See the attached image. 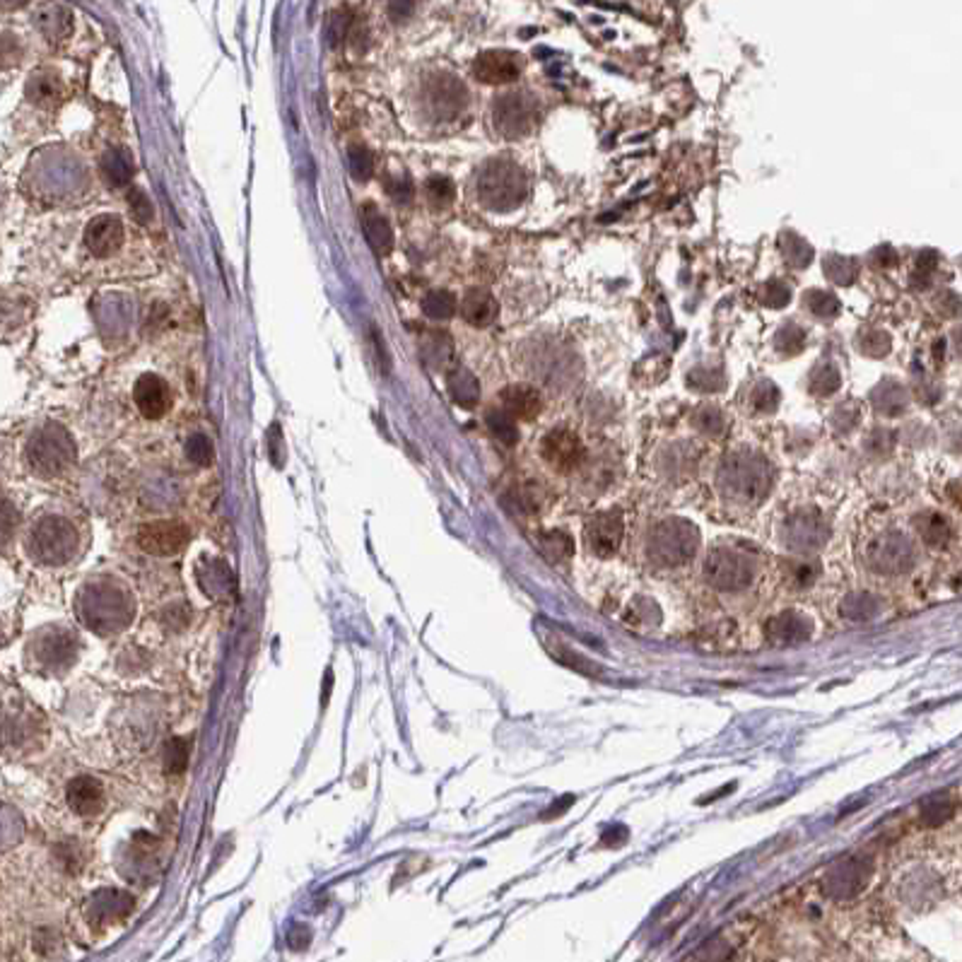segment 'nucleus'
<instances>
[{
	"label": "nucleus",
	"instance_id": "obj_1",
	"mask_svg": "<svg viewBox=\"0 0 962 962\" xmlns=\"http://www.w3.org/2000/svg\"><path fill=\"white\" fill-rule=\"evenodd\" d=\"M697 548H700V531L685 519H666L656 524L646 541L649 558L663 567L685 565L687 559L695 558Z\"/></svg>",
	"mask_w": 962,
	"mask_h": 962
},
{
	"label": "nucleus",
	"instance_id": "obj_2",
	"mask_svg": "<svg viewBox=\"0 0 962 962\" xmlns=\"http://www.w3.org/2000/svg\"><path fill=\"white\" fill-rule=\"evenodd\" d=\"M526 196V176L519 164L507 160H495L485 164L478 179V198L482 206L492 210H512Z\"/></svg>",
	"mask_w": 962,
	"mask_h": 962
},
{
	"label": "nucleus",
	"instance_id": "obj_3",
	"mask_svg": "<svg viewBox=\"0 0 962 962\" xmlns=\"http://www.w3.org/2000/svg\"><path fill=\"white\" fill-rule=\"evenodd\" d=\"M27 458H29V465L39 475L53 478V475L63 473L75 461V444H73L66 427H60L56 422H49V425H43L42 430L35 432V437L29 439Z\"/></svg>",
	"mask_w": 962,
	"mask_h": 962
},
{
	"label": "nucleus",
	"instance_id": "obj_4",
	"mask_svg": "<svg viewBox=\"0 0 962 962\" xmlns=\"http://www.w3.org/2000/svg\"><path fill=\"white\" fill-rule=\"evenodd\" d=\"M719 482L729 497L757 502L760 497H765L770 488V471L755 456H733L723 464Z\"/></svg>",
	"mask_w": 962,
	"mask_h": 962
},
{
	"label": "nucleus",
	"instance_id": "obj_5",
	"mask_svg": "<svg viewBox=\"0 0 962 962\" xmlns=\"http://www.w3.org/2000/svg\"><path fill=\"white\" fill-rule=\"evenodd\" d=\"M90 596H82V620L92 630L106 632V630L123 628L130 620L129 596H121L119 589L112 584H97L87 589Z\"/></svg>",
	"mask_w": 962,
	"mask_h": 962
},
{
	"label": "nucleus",
	"instance_id": "obj_6",
	"mask_svg": "<svg viewBox=\"0 0 962 962\" xmlns=\"http://www.w3.org/2000/svg\"><path fill=\"white\" fill-rule=\"evenodd\" d=\"M755 576V562L736 548H714L705 559V579L719 591H740Z\"/></svg>",
	"mask_w": 962,
	"mask_h": 962
},
{
	"label": "nucleus",
	"instance_id": "obj_7",
	"mask_svg": "<svg viewBox=\"0 0 962 962\" xmlns=\"http://www.w3.org/2000/svg\"><path fill=\"white\" fill-rule=\"evenodd\" d=\"M873 878V859L866 854H854L837 861L827 873H825V893L833 900H851L859 893L866 890V885Z\"/></svg>",
	"mask_w": 962,
	"mask_h": 962
},
{
	"label": "nucleus",
	"instance_id": "obj_8",
	"mask_svg": "<svg viewBox=\"0 0 962 962\" xmlns=\"http://www.w3.org/2000/svg\"><path fill=\"white\" fill-rule=\"evenodd\" d=\"M75 541H78L75 528L66 519L51 516V519H43L32 533V552L42 562L60 565V562H68L73 558Z\"/></svg>",
	"mask_w": 962,
	"mask_h": 962
},
{
	"label": "nucleus",
	"instance_id": "obj_9",
	"mask_svg": "<svg viewBox=\"0 0 962 962\" xmlns=\"http://www.w3.org/2000/svg\"><path fill=\"white\" fill-rule=\"evenodd\" d=\"M914 545L907 536L903 533H883L878 536L871 543L868 548V562L876 572H883V575H904L910 572L911 565H914Z\"/></svg>",
	"mask_w": 962,
	"mask_h": 962
},
{
	"label": "nucleus",
	"instance_id": "obj_10",
	"mask_svg": "<svg viewBox=\"0 0 962 962\" xmlns=\"http://www.w3.org/2000/svg\"><path fill=\"white\" fill-rule=\"evenodd\" d=\"M425 106L427 112L434 116V119H454L458 113L465 109V102H468V92H465L464 82H458L454 75H432L427 82H425Z\"/></svg>",
	"mask_w": 962,
	"mask_h": 962
},
{
	"label": "nucleus",
	"instance_id": "obj_11",
	"mask_svg": "<svg viewBox=\"0 0 962 962\" xmlns=\"http://www.w3.org/2000/svg\"><path fill=\"white\" fill-rule=\"evenodd\" d=\"M541 456L550 468L559 473H569L584 464V444L572 430L558 427L550 430L541 442Z\"/></svg>",
	"mask_w": 962,
	"mask_h": 962
},
{
	"label": "nucleus",
	"instance_id": "obj_12",
	"mask_svg": "<svg viewBox=\"0 0 962 962\" xmlns=\"http://www.w3.org/2000/svg\"><path fill=\"white\" fill-rule=\"evenodd\" d=\"M536 121V104L528 95H504L495 102V126L502 136L519 137L528 133Z\"/></svg>",
	"mask_w": 962,
	"mask_h": 962
},
{
	"label": "nucleus",
	"instance_id": "obj_13",
	"mask_svg": "<svg viewBox=\"0 0 962 962\" xmlns=\"http://www.w3.org/2000/svg\"><path fill=\"white\" fill-rule=\"evenodd\" d=\"M186 541H189V528L181 521H169V519L145 524L137 531V545L145 550L147 555H160V558L176 555L186 545Z\"/></svg>",
	"mask_w": 962,
	"mask_h": 962
},
{
	"label": "nucleus",
	"instance_id": "obj_14",
	"mask_svg": "<svg viewBox=\"0 0 962 962\" xmlns=\"http://www.w3.org/2000/svg\"><path fill=\"white\" fill-rule=\"evenodd\" d=\"M784 543L789 545L791 550H799V552H810V550L820 548L827 536H830V528H827V521L823 516L816 514V512H796L791 516L789 521L784 524Z\"/></svg>",
	"mask_w": 962,
	"mask_h": 962
},
{
	"label": "nucleus",
	"instance_id": "obj_15",
	"mask_svg": "<svg viewBox=\"0 0 962 962\" xmlns=\"http://www.w3.org/2000/svg\"><path fill=\"white\" fill-rule=\"evenodd\" d=\"M584 538L589 543V548L593 550V555L598 558H610L615 555L622 543V514L618 509H610V512H603V514H596L586 524Z\"/></svg>",
	"mask_w": 962,
	"mask_h": 962
},
{
	"label": "nucleus",
	"instance_id": "obj_16",
	"mask_svg": "<svg viewBox=\"0 0 962 962\" xmlns=\"http://www.w3.org/2000/svg\"><path fill=\"white\" fill-rule=\"evenodd\" d=\"M524 60L512 51H485L473 63V75L488 85H507L521 75Z\"/></svg>",
	"mask_w": 962,
	"mask_h": 962
},
{
	"label": "nucleus",
	"instance_id": "obj_17",
	"mask_svg": "<svg viewBox=\"0 0 962 962\" xmlns=\"http://www.w3.org/2000/svg\"><path fill=\"white\" fill-rule=\"evenodd\" d=\"M123 224L116 215H109V213H102V215L92 217L85 227V244L87 249L92 251L97 258H109L113 256L116 251L121 249L123 244Z\"/></svg>",
	"mask_w": 962,
	"mask_h": 962
},
{
	"label": "nucleus",
	"instance_id": "obj_18",
	"mask_svg": "<svg viewBox=\"0 0 962 962\" xmlns=\"http://www.w3.org/2000/svg\"><path fill=\"white\" fill-rule=\"evenodd\" d=\"M133 398H136L137 411L150 420H160L172 408V391L167 387V381L157 374H143L137 379Z\"/></svg>",
	"mask_w": 962,
	"mask_h": 962
},
{
	"label": "nucleus",
	"instance_id": "obj_19",
	"mask_svg": "<svg viewBox=\"0 0 962 962\" xmlns=\"http://www.w3.org/2000/svg\"><path fill=\"white\" fill-rule=\"evenodd\" d=\"M35 25L42 32L43 39H49L51 43H63L66 39H70L73 29H75V18H73V10L66 3L49 0L36 10Z\"/></svg>",
	"mask_w": 962,
	"mask_h": 962
},
{
	"label": "nucleus",
	"instance_id": "obj_20",
	"mask_svg": "<svg viewBox=\"0 0 962 962\" xmlns=\"http://www.w3.org/2000/svg\"><path fill=\"white\" fill-rule=\"evenodd\" d=\"M765 635L774 645H799L813 635V622L801 613L786 610L782 615L767 620Z\"/></svg>",
	"mask_w": 962,
	"mask_h": 962
},
{
	"label": "nucleus",
	"instance_id": "obj_21",
	"mask_svg": "<svg viewBox=\"0 0 962 962\" xmlns=\"http://www.w3.org/2000/svg\"><path fill=\"white\" fill-rule=\"evenodd\" d=\"M68 803L70 808L82 817L99 816L104 810V789L102 784L92 777H78L68 784Z\"/></svg>",
	"mask_w": 962,
	"mask_h": 962
},
{
	"label": "nucleus",
	"instance_id": "obj_22",
	"mask_svg": "<svg viewBox=\"0 0 962 962\" xmlns=\"http://www.w3.org/2000/svg\"><path fill=\"white\" fill-rule=\"evenodd\" d=\"M27 97L36 106L51 109V106H59L66 99V85H63L59 73H53L49 68L36 70L35 75L27 80Z\"/></svg>",
	"mask_w": 962,
	"mask_h": 962
},
{
	"label": "nucleus",
	"instance_id": "obj_23",
	"mask_svg": "<svg viewBox=\"0 0 962 962\" xmlns=\"http://www.w3.org/2000/svg\"><path fill=\"white\" fill-rule=\"evenodd\" d=\"M502 411H507L514 420H533L543 408L541 394L526 384H514L502 391Z\"/></svg>",
	"mask_w": 962,
	"mask_h": 962
},
{
	"label": "nucleus",
	"instance_id": "obj_24",
	"mask_svg": "<svg viewBox=\"0 0 962 962\" xmlns=\"http://www.w3.org/2000/svg\"><path fill=\"white\" fill-rule=\"evenodd\" d=\"M362 230L377 256H387L388 251L394 249V230L387 217L381 215L377 206H372V203L362 207Z\"/></svg>",
	"mask_w": 962,
	"mask_h": 962
},
{
	"label": "nucleus",
	"instance_id": "obj_25",
	"mask_svg": "<svg viewBox=\"0 0 962 962\" xmlns=\"http://www.w3.org/2000/svg\"><path fill=\"white\" fill-rule=\"evenodd\" d=\"M461 314L471 326H490L495 317H497V301L488 290L473 287V290L465 293L464 301H461Z\"/></svg>",
	"mask_w": 962,
	"mask_h": 962
},
{
	"label": "nucleus",
	"instance_id": "obj_26",
	"mask_svg": "<svg viewBox=\"0 0 962 962\" xmlns=\"http://www.w3.org/2000/svg\"><path fill=\"white\" fill-rule=\"evenodd\" d=\"M917 531H919L921 541L931 545V548H945L950 538H953V528L948 524V519L936 512H927V514L917 516Z\"/></svg>",
	"mask_w": 962,
	"mask_h": 962
},
{
	"label": "nucleus",
	"instance_id": "obj_27",
	"mask_svg": "<svg viewBox=\"0 0 962 962\" xmlns=\"http://www.w3.org/2000/svg\"><path fill=\"white\" fill-rule=\"evenodd\" d=\"M820 575V565L816 559H784L779 565V576L791 589H808Z\"/></svg>",
	"mask_w": 962,
	"mask_h": 962
},
{
	"label": "nucleus",
	"instance_id": "obj_28",
	"mask_svg": "<svg viewBox=\"0 0 962 962\" xmlns=\"http://www.w3.org/2000/svg\"><path fill=\"white\" fill-rule=\"evenodd\" d=\"M447 387L451 398H454L458 405H464V408H473V405L478 403V398H481L478 379L473 377L468 370H464V367H458V370L449 374Z\"/></svg>",
	"mask_w": 962,
	"mask_h": 962
},
{
	"label": "nucleus",
	"instance_id": "obj_29",
	"mask_svg": "<svg viewBox=\"0 0 962 962\" xmlns=\"http://www.w3.org/2000/svg\"><path fill=\"white\" fill-rule=\"evenodd\" d=\"M102 176L109 186H129L133 179V162L123 150H109L102 157Z\"/></svg>",
	"mask_w": 962,
	"mask_h": 962
},
{
	"label": "nucleus",
	"instance_id": "obj_30",
	"mask_svg": "<svg viewBox=\"0 0 962 962\" xmlns=\"http://www.w3.org/2000/svg\"><path fill=\"white\" fill-rule=\"evenodd\" d=\"M953 810H955L953 796H950L948 791H938V794H934V796H928V799L921 801V808H919L921 823L927 825V827H941L945 820H950Z\"/></svg>",
	"mask_w": 962,
	"mask_h": 962
},
{
	"label": "nucleus",
	"instance_id": "obj_31",
	"mask_svg": "<svg viewBox=\"0 0 962 962\" xmlns=\"http://www.w3.org/2000/svg\"><path fill=\"white\" fill-rule=\"evenodd\" d=\"M840 613L847 620H854V622L873 620L880 613V601H878V596H871V593H854V596L844 598L842 606H840Z\"/></svg>",
	"mask_w": 962,
	"mask_h": 962
},
{
	"label": "nucleus",
	"instance_id": "obj_32",
	"mask_svg": "<svg viewBox=\"0 0 962 962\" xmlns=\"http://www.w3.org/2000/svg\"><path fill=\"white\" fill-rule=\"evenodd\" d=\"M541 550L550 562H562L575 555V541L565 531H548L541 533Z\"/></svg>",
	"mask_w": 962,
	"mask_h": 962
},
{
	"label": "nucleus",
	"instance_id": "obj_33",
	"mask_svg": "<svg viewBox=\"0 0 962 962\" xmlns=\"http://www.w3.org/2000/svg\"><path fill=\"white\" fill-rule=\"evenodd\" d=\"M456 297L447 290H432L422 300V314L432 321H447L454 317Z\"/></svg>",
	"mask_w": 962,
	"mask_h": 962
},
{
	"label": "nucleus",
	"instance_id": "obj_34",
	"mask_svg": "<svg viewBox=\"0 0 962 962\" xmlns=\"http://www.w3.org/2000/svg\"><path fill=\"white\" fill-rule=\"evenodd\" d=\"M420 353L430 367H444L451 357V340L444 333L427 335L420 345Z\"/></svg>",
	"mask_w": 962,
	"mask_h": 962
},
{
	"label": "nucleus",
	"instance_id": "obj_35",
	"mask_svg": "<svg viewBox=\"0 0 962 962\" xmlns=\"http://www.w3.org/2000/svg\"><path fill=\"white\" fill-rule=\"evenodd\" d=\"M454 196H456V189H454V184H451V179H447V176H430L427 179V184H425V198H427V203H430L432 207H447L454 203Z\"/></svg>",
	"mask_w": 962,
	"mask_h": 962
},
{
	"label": "nucleus",
	"instance_id": "obj_36",
	"mask_svg": "<svg viewBox=\"0 0 962 962\" xmlns=\"http://www.w3.org/2000/svg\"><path fill=\"white\" fill-rule=\"evenodd\" d=\"M488 427H490L492 434H495L499 442H504V444H514L516 439H519V430H516L514 418H512L507 411L488 412Z\"/></svg>",
	"mask_w": 962,
	"mask_h": 962
},
{
	"label": "nucleus",
	"instance_id": "obj_37",
	"mask_svg": "<svg viewBox=\"0 0 962 962\" xmlns=\"http://www.w3.org/2000/svg\"><path fill=\"white\" fill-rule=\"evenodd\" d=\"M348 162H350V174L357 181H367L374 174V155L364 145L350 147Z\"/></svg>",
	"mask_w": 962,
	"mask_h": 962
},
{
	"label": "nucleus",
	"instance_id": "obj_38",
	"mask_svg": "<svg viewBox=\"0 0 962 962\" xmlns=\"http://www.w3.org/2000/svg\"><path fill=\"white\" fill-rule=\"evenodd\" d=\"M350 29H353V18H350V12H348V10H335L333 15L328 18V27H326L328 46L338 49V46L345 42V36L350 35Z\"/></svg>",
	"mask_w": 962,
	"mask_h": 962
},
{
	"label": "nucleus",
	"instance_id": "obj_39",
	"mask_svg": "<svg viewBox=\"0 0 962 962\" xmlns=\"http://www.w3.org/2000/svg\"><path fill=\"white\" fill-rule=\"evenodd\" d=\"M186 454H189L193 464L207 465L213 461V444H210L207 437H203V434H193V437L189 439V444H186Z\"/></svg>",
	"mask_w": 962,
	"mask_h": 962
},
{
	"label": "nucleus",
	"instance_id": "obj_40",
	"mask_svg": "<svg viewBox=\"0 0 962 962\" xmlns=\"http://www.w3.org/2000/svg\"><path fill=\"white\" fill-rule=\"evenodd\" d=\"M387 193L391 198H394L395 203H411L412 200V184L408 179H403V176H391V179L387 181Z\"/></svg>",
	"mask_w": 962,
	"mask_h": 962
},
{
	"label": "nucleus",
	"instance_id": "obj_41",
	"mask_svg": "<svg viewBox=\"0 0 962 962\" xmlns=\"http://www.w3.org/2000/svg\"><path fill=\"white\" fill-rule=\"evenodd\" d=\"M130 213L136 215V220H140V223H147L150 217H153V206H150V200H147V196L143 193L140 189H133L130 191Z\"/></svg>",
	"mask_w": 962,
	"mask_h": 962
},
{
	"label": "nucleus",
	"instance_id": "obj_42",
	"mask_svg": "<svg viewBox=\"0 0 962 962\" xmlns=\"http://www.w3.org/2000/svg\"><path fill=\"white\" fill-rule=\"evenodd\" d=\"M415 12V0H388V15L395 22L408 20Z\"/></svg>",
	"mask_w": 962,
	"mask_h": 962
},
{
	"label": "nucleus",
	"instance_id": "obj_43",
	"mask_svg": "<svg viewBox=\"0 0 962 962\" xmlns=\"http://www.w3.org/2000/svg\"><path fill=\"white\" fill-rule=\"evenodd\" d=\"M948 497L953 499V504H958V507L962 509V481L948 485Z\"/></svg>",
	"mask_w": 962,
	"mask_h": 962
},
{
	"label": "nucleus",
	"instance_id": "obj_44",
	"mask_svg": "<svg viewBox=\"0 0 962 962\" xmlns=\"http://www.w3.org/2000/svg\"><path fill=\"white\" fill-rule=\"evenodd\" d=\"M27 3H29V0H3V8H5V10H18V8H25Z\"/></svg>",
	"mask_w": 962,
	"mask_h": 962
},
{
	"label": "nucleus",
	"instance_id": "obj_45",
	"mask_svg": "<svg viewBox=\"0 0 962 962\" xmlns=\"http://www.w3.org/2000/svg\"><path fill=\"white\" fill-rule=\"evenodd\" d=\"M914 893H917V888H907V897H910V895H914ZM919 893L927 895V885H919Z\"/></svg>",
	"mask_w": 962,
	"mask_h": 962
}]
</instances>
